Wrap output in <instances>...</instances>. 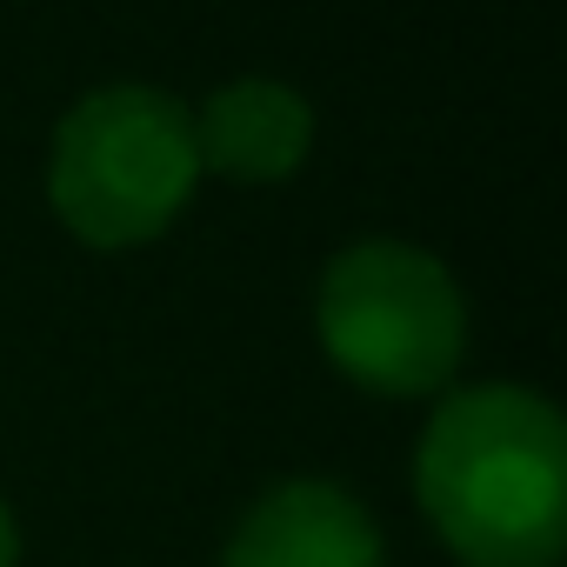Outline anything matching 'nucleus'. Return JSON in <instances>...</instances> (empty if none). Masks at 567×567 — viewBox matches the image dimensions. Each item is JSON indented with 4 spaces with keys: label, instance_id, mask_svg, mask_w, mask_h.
Here are the masks:
<instances>
[{
    "label": "nucleus",
    "instance_id": "nucleus-6",
    "mask_svg": "<svg viewBox=\"0 0 567 567\" xmlns=\"http://www.w3.org/2000/svg\"><path fill=\"white\" fill-rule=\"evenodd\" d=\"M0 567H21V527H14L8 501H0Z\"/></svg>",
    "mask_w": 567,
    "mask_h": 567
},
{
    "label": "nucleus",
    "instance_id": "nucleus-2",
    "mask_svg": "<svg viewBox=\"0 0 567 567\" xmlns=\"http://www.w3.org/2000/svg\"><path fill=\"white\" fill-rule=\"evenodd\" d=\"M194 114L141 81L94 87L68 107L48 154V200L61 227L101 254L147 247L194 200Z\"/></svg>",
    "mask_w": 567,
    "mask_h": 567
},
{
    "label": "nucleus",
    "instance_id": "nucleus-1",
    "mask_svg": "<svg viewBox=\"0 0 567 567\" xmlns=\"http://www.w3.org/2000/svg\"><path fill=\"white\" fill-rule=\"evenodd\" d=\"M434 534L467 567H554L567 547V427L534 388H461L414 461Z\"/></svg>",
    "mask_w": 567,
    "mask_h": 567
},
{
    "label": "nucleus",
    "instance_id": "nucleus-4",
    "mask_svg": "<svg viewBox=\"0 0 567 567\" xmlns=\"http://www.w3.org/2000/svg\"><path fill=\"white\" fill-rule=\"evenodd\" d=\"M220 567H388L374 514L334 481H280L260 494Z\"/></svg>",
    "mask_w": 567,
    "mask_h": 567
},
{
    "label": "nucleus",
    "instance_id": "nucleus-5",
    "mask_svg": "<svg viewBox=\"0 0 567 567\" xmlns=\"http://www.w3.org/2000/svg\"><path fill=\"white\" fill-rule=\"evenodd\" d=\"M315 147V107L288 87V81H227L220 94H207V107L194 114V154L200 174H227L247 187H274L288 181Z\"/></svg>",
    "mask_w": 567,
    "mask_h": 567
},
{
    "label": "nucleus",
    "instance_id": "nucleus-3",
    "mask_svg": "<svg viewBox=\"0 0 567 567\" xmlns=\"http://www.w3.org/2000/svg\"><path fill=\"white\" fill-rule=\"evenodd\" d=\"M315 328L328 361L368 394H441L467 354V301L454 274L408 240H354L328 260Z\"/></svg>",
    "mask_w": 567,
    "mask_h": 567
}]
</instances>
